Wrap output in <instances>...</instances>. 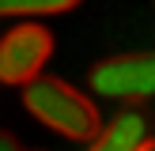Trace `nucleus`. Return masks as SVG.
Returning <instances> with one entry per match:
<instances>
[{
    "mask_svg": "<svg viewBox=\"0 0 155 151\" xmlns=\"http://www.w3.org/2000/svg\"><path fill=\"white\" fill-rule=\"evenodd\" d=\"M23 106L34 121H42L45 128L61 132L64 140H95L102 117L98 106L91 102L83 91H76L72 83L57 79V76H38L23 87Z\"/></svg>",
    "mask_w": 155,
    "mask_h": 151,
    "instance_id": "f257e3e1",
    "label": "nucleus"
},
{
    "mask_svg": "<svg viewBox=\"0 0 155 151\" xmlns=\"http://www.w3.org/2000/svg\"><path fill=\"white\" fill-rule=\"evenodd\" d=\"M53 57V34L42 23H19L0 38V83L27 87Z\"/></svg>",
    "mask_w": 155,
    "mask_h": 151,
    "instance_id": "f03ea898",
    "label": "nucleus"
},
{
    "mask_svg": "<svg viewBox=\"0 0 155 151\" xmlns=\"http://www.w3.org/2000/svg\"><path fill=\"white\" fill-rule=\"evenodd\" d=\"M91 87L106 98H148L155 95V53H129L95 64Z\"/></svg>",
    "mask_w": 155,
    "mask_h": 151,
    "instance_id": "7ed1b4c3",
    "label": "nucleus"
},
{
    "mask_svg": "<svg viewBox=\"0 0 155 151\" xmlns=\"http://www.w3.org/2000/svg\"><path fill=\"white\" fill-rule=\"evenodd\" d=\"M148 140V121L140 110H125L110 121V125L98 128V136L91 140L87 151H136Z\"/></svg>",
    "mask_w": 155,
    "mask_h": 151,
    "instance_id": "20e7f679",
    "label": "nucleus"
},
{
    "mask_svg": "<svg viewBox=\"0 0 155 151\" xmlns=\"http://www.w3.org/2000/svg\"><path fill=\"white\" fill-rule=\"evenodd\" d=\"M80 0H0V15H61Z\"/></svg>",
    "mask_w": 155,
    "mask_h": 151,
    "instance_id": "39448f33",
    "label": "nucleus"
},
{
    "mask_svg": "<svg viewBox=\"0 0 155 151\" xmlns=\"http://www.w3.org/2000/svg\"><path fill=\"white\" fill-rule=\"evenodd\" d=\"M0 151H23V147H19V140H15L8 128H0Z\"/></svg>",
    "mask_w": 155,
    "mask_h": 151,
    "instance_id": "423d86ee",
    "label": "nucleus"
},
{
    "mask_svg": "<svg viewBox=\"0 0 155 151\" xmlns=\"http://www.w3.org/2000/svg\"><path fill=\"white\" fill-rule=\"evenodd\" d=\"M136 151H155V140H144V143H140Z\"/></svg>",
    "mask_w": 155,
    "mask_h": 151,
    "instance_id": "0eeeda50",
    "label": "nucleus"
}]
</instances>
